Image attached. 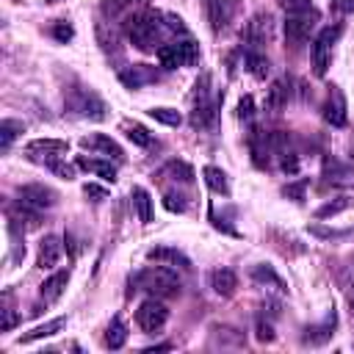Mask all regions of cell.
Here are the masks:
<instances>
[{"mask_svg": "<svg viewBox=\"0 0 354 354\" xmlns=\"http://www.w3.org/2000/svg\"><path fill=\"white\" fill-rule=\"evenodd\" d=\"M97 42L105 53H116L119 50V39L114 31H108V23H97Z\"/></svg>", "mask_w": 354, "mask_h": 354, "instance_id": "cell-37", "label": "cell"}, {"mask_svg": "<svg viewBox=\"0 0 354 354\" xmlns=\"http://www.w3.org/2000/svg\"><path fill=\"white\" fill-rule=\"evenodd\" d=\"M202 6H205V14H208V23H211V31L222 34V28L230 20V12L225 9V3L222 0H202Z\"/></svg>", "mask_w": 354, "mask_h": 354, "instance_id": "cell-23", "label": "cell"}, {"mask_svg": "<svg viewBox=\"0 0 354 354\" xmlns=\"http://www.w3.org/2000/svg\"><path fill=\"white\" fill-rule=\"evenodd\" d=\"M83 197H89L92 202H103V200H108V191L103 186H97V183H86L83 186Z\"/></svg>", "mask_w": 354, "mask_h": 354, "instance_id": "cell-47", "label": "cell"}, {"mask_svg": "<svg viewBox=\"0 0 354 354\" xmlns=\"http://www.w3.org/2000/svg\"><path fill=\"white\" fill-rule=\"evenodd\" d=\"M70 152V144L64 138H34L25 144V158L34 160V163H50V160H59Z\"/></svg>", "mask_w": 354, "mask_h": 354, "instance_id": "cell-7", "label": "cell"}, {"mask_svg": "<svg viewBox=\"0 0 354 354\" xmlns=\"http://www.w3.org/2000/svg\"><path fill=\"white\" fill-rule=\"evenodd\" d=\"M163 20H166V28L171 31V34H177V37H189V28H186V23L177 17V14H163Z\"/></svg>", "mask_w": 354, "mask_h": 354, "instance_id": "cell-44", "label": "cell"}, {"mask_svg": "<svg viewBox=\"0 0 354 354\" xmlns=\"http://www.w3.org/2000/svg\"><path fill=\"white\" fill-rule=\"evenodd\" d=\"M53 37L61 42V45H67V42H72V37H75V31H72V25H70V20H59L56 25H53Z\"/></svg>", "mask_w": 354, "mask_h": 354, "instance_id": "cell-43", "label": "cell"}, {"mask_svg": "<svg viewBox=\"0 0 354 354\" xmlns=\"http://www.w3.org/2000/svg\"><path fill=\"white\" fill-rule=\"evenodd\" d=\"M211 288H214L219 296H233V293H236V288H238V277H236V271H233V269H227V266L214 269V271H211Z\"/></svg>", "mask_w": 354, "mask_h": 354, "instance_id": "cell-16", "label": "cell"}, {"mask_svg": "<svg viewBox=\"0 0 354 354\" xmlns=\"http://www.w3.org/2000/svg\"><path fill=\"white\" fill-rule=\"evenodd\" d=\"M127 343V324L122 321V318H114L111 321V326H108V332H105V346L108 348H122Z\"/></svg>", "mask_w": 354, "mask_h": 354, "instance_id": "cell-28", "label": "cell"}, {"mask_svg": "<svg viewBox=\"0 0 354 354\" xmlns=\"http://www.w3.org/2000/svg\"><path fill=\"white\" fill-rule=\"evenodd\" d=\"M61 252H64V241H61L59 236H45L42 244H39L37 266H39V269H53V266L61 260Z\"/></svg>", "mask_w": 354, "mask_h": 354, "instance_id": "cell-14", "label": "cell"}, {"mask_svg": "<svg viewBox=\"0 0 354 354\" xmlns=\"http://www.w3.org/2000/svg\"><path fill=\"white\" fill-rule=\"evenodd\" d=\"M17 200L28 208H37V211H48L59 202V194L50 189V186H42V183H28V186H20L17 189Z\"/></svg>", "mask_w": 354, "mask_h": 354, "instance_id": "cell-8", "label": "cell"}, {"mask_svg": "<svg viewBox=\"0 0 354 354\" xmlns=\"http://www.w3.org/2000/svg\"><path fill=\"white\" fill-rule=\"evenodd\" d=\"M307 233H310L313 238H321V241H340V238L354 236L351 230H335V227H326V225H321V222L307 225Z\"/></svg>", "mask_w": 354, "mask_h": 354, "instance_id": "cell-34", "label": "cell"}, {"mask_svg": "<svg viewBox=\"0 0 354 354\" xmlns=\"http://www.w3.org/2000/svg\"><path fill=\"white\" fill-rule=\"evenodd\" d=\"M64 105H67V111L75 114V116L94 119V122L105 119V103H103L94 92H89V89H72V94L64 100Z\"/></svg>", "mask_w": 354, "mask_h": 354, "instance_id": "cell-5", "label": "cell"}, {"mask_svg": "<svg viewBox=\"0 0 354 354\" xmlns=\"http://www.w3.org/2000/svg\"><path fill=\"white\" fill-rule=\"evenodd\" d=\"M166 321H169V307H166L158 296H152V299L141 302V304H138V310H136V324H138L147 335L160 332V329L166 326Z\"/></svg>", "mask_w": 354, "mask_h": 354, "instance_id": "cell-6", "label": "cell"}, {"mask_svg": "<svg viewBox=\"0 0 354 354\" xmlns=\"http://www.w3.org/2000/svg\"><path fill=\"white\" fill-rule=\"evenodd\" d=\"M346 304H348V313H351V318H354V282L346 288Z\"/></svg>", "mask_w": 354, "mask_h": 354, "instance_id": "cell-50", "label": "cell"}, {"mask_svg": "<svg viewBox=\"0 0 354 354\" xmlns=\"http://www.w3.org/2000/svg\"><path fill=\"white\" fill-rule=\"evenodd\" d=\"M271 39H274V17L266 12L255 14L247 23V42L252 48H263V45H271Z\"/></svg>", "mask_w": 354, "mask_h": 354, "instance_id": "cell-11", "label": "cell"}, {"mask_svg": "<svg viewBox=\"0 0 354 354\" xmlns=\"http://www.w3.org/2000/svg\"><path fill=\"white\" fill-rule=\"evenodd\" d=\"M20 133H25V125L20 119H3V122H0V144H3V152H9L12 141Z\"/></svg>", "mask_w": 354, "mask_h": 354, "instance_id": "cell-31", "label": "cell"}, {"mask_svg": "<svg viewBox=\"0 0 354 354\" xmlns=\"http://www.w3.org/2000/svg\"><path fill=\"white\" fill-rule=\"evenodd\" d=\"M214 122H216V103H214V100L194 103V111H191V127L205 130V127H214Z\"/></svg>", "mask_w": 354, "mask_h": 354, "instance_id": "cell-21", "label": "cell"}, {"mask_svg": "<svg viewBox=\"0 0 354 354\" xmlns=\"http://www.w3.org/2000/svg\"><path fill=\"white\" fill-rule=\"evenodd\" d=\"M155 56H158V64H160L163 70H177V67H183L180 53H177V45H174V42L160 45V48L155 50Z\"/></svg>", "mask_w": 354, "mask_h": 354, "instance_id": "cell-30", "label": "cell"}, {"mask_svg": "<svg viewBox=\"0 0 354 354\" xmlns=\"http://www.w3.org/2000/svg\"><path fill=\"white\" fill-rule=\"evenodd\" d=\"M255 332H258V340H260V343H271V340L277 337V335H274V326H271L269 321H263V318H258Z\"/></svg>", "mask_w": 354, "mask_h": 354, "instance_id": "cell-46", "label": "cell"}, {"mask_svg": "<svg viewBox=\"0 0 354 354\" xmlns=\"http://www.w3.org/2000/svg\"><path fill=\"white\" fill-rule=\"evenodd\" d=\"M321 116L332 127H343L348 122V105H346V97H343V92L337 86L329 89V94H326V100L321 105Z\"/></svg>", "mask_w": 354, "mask_h": 354, "instance_id": "cell-9", "label": "cell"}, {"mask_svg": "<svg viewBox=\"0 0 354 354\" xmlns=\"http://www.w3.org/2000/svg\"><path fill=\"white\" fill-rule=\"evenodd\" d=\"M130 200H133V208H136L138 222H141V225H149V222H152V197H149V191L141 189V186H133Z\"/></svg>", "mask_w": 354, "mask_h": 354, "instance_id": "cell-22", "label": "cell"}, {"mask_svg": "<svg viewBox=\"0 0 354 354\" xmlns=\"http://www.w3.org/2000/svg\"><path fill=\"white\" fill-rule=\"evenodd\" d=\"M160 20H163V14L138 12V14L127 17L125 34H127V39H130L141 53H155V50L160 48L158 39H160V34H163V28H166V23H160Z\"/></svg>", "mask_w": 354, "mask_h": 354, "instance_id": "cell-1", "label": "cell"}, {"mask_svg": "<svg viewBox=\"0 0 354 354\" xmlns=\"http://www.w3.org/2000/svg\"><path fill=\"white\" fill-rule=\"evenodd\" d=\"M191 100L194 103H202V100H211V75L202 72L194 83V92H191Z\"/></svg>", "mask_w": 354, "mask_h": 354, "instance_id": "cell-39", "label": "cell"}, {"mask_svg": "<svg viewBox=\"0 0 354 354\" xmlns=\"http://www.w3.org/2000/svg\"><path fill=\"white\" fill-rule=\"evenodd\" d=\"M307 180L302 177V180H296V183H288L285 189H282V197H288V200H293V202H304V191H307Z\"/></svg>", "mask_w": 354, "mask_h": 354, "instance_id": "cell-41", "label": "cell"}, {"mask_svg": "<svg viewBox=\"0 0 354 354\" xmlns=\"http://www.w3.org/2000/svg\"><path fill=\"white\" fill-rule=\"evenodd\" d=\"M133 285H136L133 291H147V293H152V296H158V299H163V296H177V293H180V288H183L180 277H177V269L160 266V263L141 269V271L133 277Z\"/></svg>", "mask_w": 354, "mask_h": 354, "instance_id": "cell-2", "label": "cell"}, {"mask_svg": "<svg viewBox=\"0 0 354 354\" xmlns=\"http://www.w3.org/2000/svg\"><path fill=\"white\" fill-rule=\"evenodd\" d=\"M48 169H50L53 174H59L61 180H75V166H72V163H64L61 158H59V160H50Z\"/></svg>", "mask_w": 354, "mask_h": 354, "instance_id": "cell-42", "label": "cell"}, {"mask_svg": "<svg viewBox=\"0 0 354 354\" xmlns=\"http://www.w3.org/2000/svg\"><path fill=\"white\" fill-rule=\"evenodd\" d=\"M332 329H335V313H332L324 324L307 326V329H304V343H310V346H321V343H326V340L332 337Z\"/></svg>", "mask_w": 354, "mask_h": 354, "instance_id": "cell-26", "label": "cell"}, {"mask_svg": "<svg viewBox=\"0 0 354 354\" xmlns=\"http://www.w3.org/2000/svg\"><path fill=\"white\" fill-rule=\"evenodd\" d=\"M163 174H171V180H180V183H194V169L186 163V160H171L166 169H163Z\"/></svg>", "mask_w": 354, "mask_h": 354, "instance_id": "cell-35", "label": "cell"}, {"mask_svg": "<svg viewBox=\"0 0 354 354\" xmlns=\"http://www.w3.org/2000/svg\"><path fill=\"white\" fill-rule=\"evenodd\" d=\"M277 158H280V169H282L285 174H296V171H299V155H296V149H293V147L282 149Z\"/></svg>", "mask_w": 354, "mask_h": 354, "instance_id": "cell-38", "label": "cell"}, {"mask_svg": "<svg viewBox=\"0 0 354 354\" xmlns=\"http://www.w3.org/2000/svg\"><path fill=\"white\" fill-rule=\"evenodd\" d=\"M149 263H160V266H171V269H191V260L174 247H152L147 252Z\"/></svg>", "mask_w": 354, "mask_h": 354, "instance_id": "cell-13", "label": "cell"}, {"mask_svg": "<svg viewBox=\"0 0 354 354\" xmlns=\"http://www.w3.org/2000/svg\"><path fill=\"white\" fill-rule=\"evenodd\" d=\"M324 177L326 180H346V177H351V169L343 166L337 158H324Z\"/></svg>", "mask_w": 354, "mask_h": 354, "instance_id": "cell-36", "label": "cell"}, {"mask_svg": "<svg viewBox=\"0 0 354 354\" xmlns=\"http://www.w3.org/2000/svg\"><path fill=\"white\" fill-rule=\"evenodd\" d=\"M0 313H3V326H0V329H3V332H12V329H14V324H17L14 310H12V307H3Z\"/></svg>", "mask_w": 354, "mask_h": 354, "instance_id": "cell-49", "label": "cell"}, {"mask_svg": "<svg viewBox=\"0 0 354 354\" xmlns=\"http://www.w3.org/2000/svg\"><path fill=\"white\" fill-rule=\"evenodd\" d=\"M78 166H81V169H86V171H92V174H97L100 180H105V183H114V180H116V166H114L111 160L78 155Z\"/></svg>", "mask_w": 354, "mask_h": 354, "instance_id": "cell-17", "label": "cell"}, {"mask_svg": "<svg viewBox=\"0 0 354 354\" xmlns=\"http://www.w3.org/2000/svg\"><path fill=\"white\" fill-rule=\"evenodd\" d=\"M340 34H343V25H326V28H321V34L315 37V42H313V48H310V59H313V72H315L318 78L326 75V70H329V64H332V45L340 39Z\"/></svg>", "mask_w": 354, "mask_h": 354, "instance_id": "cell-4", "label": "cell"}, {"mask_svg": "<svg viewBox=\"0 0 354 354\" xmlns=\"http://www.w3.org/2000/svg\"><path fill=\"white\" fill-rule=\"evenodd\" d=\"M202 177L214 194H222V197H230V183H227V174L219 169V166H205L202 169Z\"/></svg>", "mask_w": 354, "mask_h": 354, "instance_id": "cell-24", "label": "cell"}, {"mask_svg": "<svg viewBox=\"0 0 354 354\" xmlns=\"http://www.w3.org/2000/svg\"><path fill=\"white\" fill-rule=\"evenodd\" d=\"M252 116H255V100L247 94V97H241V103H238V119H241V122H252Z\"/></svg>", "mask_w": 354, "mask_h": 354, "instance_id": "cell-45", "label": "cell"}, {"mask_svg": "<svg viewBox=\"0 0 354 354\" xmlns=\"http://www.w3.org/2000/svg\"><path fill=\"white\" fill-rule=\"evenodd\" d=\"M174 45H177V53H180L183 67H197V64H200V45H197L191 37L177 39Z\"/></svg>", "mask_w": 354, "mask_h": 354, "instance_id": "cell-27", "label": "cell"}, {"mask_svg": "<svg viewBox=\"0 0 354 354\" xmlns=\"http://www.w3.org/2000/svg\"><path fill=\"white\" fill-rule=\"evenodd\" d=\"M318 20H321V14H318L315 6H310V9H304V12H291V14L285 17V42H288L293 50H299V48L310 39V34L318 28Z\"/></svg>", "mask_w": 354, "mask_h": 354, "instance_id": "cell-3", "label": "cell"}, {"mask_svg": "<svg viewBox=\"0 0 354 354\" xmlns=\"http://www.w3.org/2000/svg\"><path fill=\"white\" fill-rule=\"evenodd\" d=\"M351 208V197H335V200H329V202H324L318 211H315V219H332V216H337V214H343V211H348Z\"/></svg>", "mask_w": 354, "mask_h": 354, "instance_id": "cell-33", "label": "cell"}, {"mask_svg": "<svg viewBox=\"0 0 354 354\" xmlns=\"http://www.w3.org/2000/svg\"><path fill=\"white\" fill-rule=\"evenodd\" d=\"M64 326H67V318H64V315H61V318H50V321H45V324L34 326L31 332L20 335V343H37V340H42V337H53V335H59Z\"/></svg>", "mask_w": 354, "mask_h": 354, "instance_id": "cell-20", "label": "cell"}, {"mask_svg": "<svg viewBox=\"0 0 354 354\" xmlns=\"http://www.w3.org/2000/svg\"><path fill=\"white\" fill-rule=\"evenodd\" d=\"M280 6L291 14V12H304V9H310L313 0H280Z\"/></svg>", "mask_w": 354, "mask_h": 354, "instance_id": "cell-48", "label": "cell"}, {"mask_svg": "<svg viewBox=\"0 0 354 354\" xmlns=\"http://www.w3.org/2000/svg\"><path fill=\"white\" fill-rule=\"evenodd\" d=\"M244 67H247L249 75L258 78V81H266L269 72H271V61H269L263 53H258V50H249V53L244 56Z\"/></svg>", "mask_w": 354, "mask_h": 354, "instance_id": "cell-25", "label": "cell"}, {"mask_svg": "<svg viewBox=\"0 0 354 354\" xmlns=\"http://www.w3.org/2000/svg\"><path fill=\"white\" fill-rule=\"evenodd\" d=\"M67 282H70V269H61V271L50 274V277L42 282V288H39L42 299H45V302H59L61 293H64V288H67Z\"/></svg>", "mask_w": 354, "mask_h": 354, "instance_id": "cell-18", "label": "cell"}, {"mask_svg": "<svg viewBox=\"0 0 354 354\" xmlns=\"http://www.w3.org/2000/svg\"><path fill=\"white\" fill-rule=\"evenodd\" d=\"M81 147H83V149H92V152H100V155H108V158H114V160H125L122 147H119L111 136H105V133H94V136L81 138Z\"/></svg>", "mask_w": 354, "mask_h": 354, "instance_id": "cell-12", "label": "cell"}, {"mask_svg": "<svg viewBox=\"0 0 354 354\" xmlns=\"http://www.w3.org/2000/svg\"><path fill=\"white\" fill-rule=\"evenodd\" d=\"M147 114H149L155 122L166 125V127H180V122H183L180 111H177V108H166V105H152Z\"/></svg>", "mask_w": 354, "mask_h": 354, "instance_id": "cell-29", "label": "cell"}, {"mask_svg": "<svg viewBox=\"0 0 354 354\" xmlns=\"http://www.w3.org/2000/svg\"><path fill=\"white\" fill-rule=\"evenodd\" d=\"M163 208H166V211H171V214H186V211H189V202H186V197H183V194L169 191V194L163 197Z\"/></svg>", "mask_w": 354, "mask_h": 354, "instance_id": "cell-40", "label": "cell"}, {"mask_svg": "<svg viewBox=\"0 0 354 354\" xmlns=\"http://www.w3.org/2000/svg\"><path fill=\"white\" fill-rule=\"evenodd\" d=\"M337 12H354V0H335Z\"/></svg>", "mask_w": 354, "mask_h": 354, "instance_id": "cell-51", "label": "cell"}, {"mask_svg": "<svg viewBox=\"0 0 354 354\" xmlns=\"http://www.w3.org/2000/svg\"><path fill=\"white\" fill-rule=\"evenodd\" d=\"M125 136L136 144V147H152L155 144V138H152V133L144 127V125H138V122H125Z\"/></svg>", "mask_w": 354, "mask_h": 354, "instance_id": "cell-32", "label": "cell"}, {"mask_svg": "<svg viewBox=\"0 0 354 354\" xmlns=\"http://www.w3.org/2000/svg\"><path fill=\"white\" fill-rule=\"evenodd\" d=\"M155 81H158V70L149 67V64H133V67H122L119 70V83L125 89H130V92H138V89H144V86H149Z\"/></svg>", "mask_w": 354, "mask_h": 354, "instance_id": "cell-10", "label": "cell"}, {"mask_svg": "<svg viewBox=\"0 0 354 354\" xmlns=\"http://www.w3.org/2000/svg\"><path fill=\"white\" fill-rule=\"evenodd\" d=\"M249 277H252L260 288H271V291H277V293H288V285L282 282V277H280L271 266H255V269L249 271Z\"/></svg>", "mask_w": 354, "mask_h": 354, "instance_id": "cell-19", "label": "cell"}, {"mask_svg": "<svg viewBox=\"0 0 354 354\" xmlns=\"http://www.w3.org/2000/svg\"><path fill=\"white\" fill-rule=\"evenodd\" d=\"M48 3H50V6H53V3H59V0H48Z\"/></svg>", "mask_w": 354, "mask_h": 354, "instance_id": "cell-53", "label": "cell"}, {"mask_svg": "<svg viewBox=\"0 0 354 354\" xmlns=\"http://www.w3.org/2000/svg\"><path fill=\"white\" fill-rule=\"evenodd\" d=\"M293 100V89H291V81H274L269 94H266V108L271 114H280L288 103Z\"/></svg>", "mask_w": 354, "mask_h": 354, "instance_id": "cell-15", "label": "cell"}, {"mask_svg": "<svg viewBox=\"0 0 354 354\" xmlns=\"http://www.w3.org/2000/svg\"><path fill=\"white\" fill-rule=\"evenodd\" d=\"M222 3H225V9H227V12H233V6H236V0H222Z\"/></svg>", "mask_w": 354, "mask_h": 354, "instance_id": "cell-52", "label": "cell"}]
</instances>
